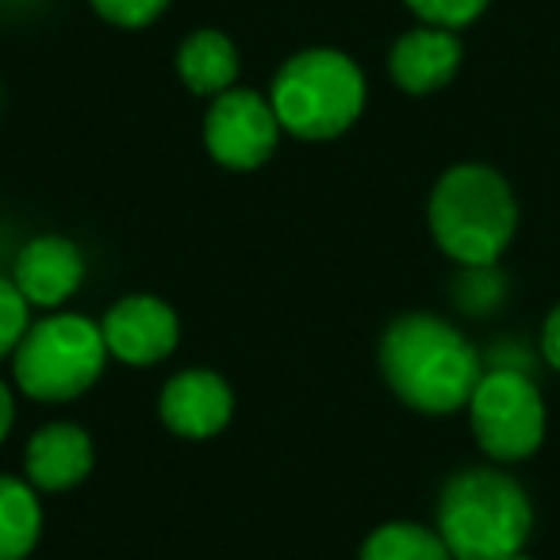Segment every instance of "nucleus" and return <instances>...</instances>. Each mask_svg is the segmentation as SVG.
Listing matches in <instances>:
<instances>
[{
  "label": "nucleus",
  "mask_w": 560,
  "mask_h": 560,
  "mask_svg": "<svg viewBox=\"0 0 560 560\" xmlns=\"http://www.w3.org/2000/svg\"><path fill=\"white\" fill-rule=\"evenodd\" d=\"M541 350H545V358H549V365H557V369H560V304L552 307V315L545 319Z\"/></svg>",
  "instance_id": "6ab92c4d"
},
{
  "label": "nucleus",
  "mask_w": 560,
  "mask_h": 560,
  "mask_svg": "<svg viewBox=\"0 0 560 560\" xmlns=\"http://www.w3.org/2000/svg\"><path fill=\"white\" fill-rule=\"evenodd\" d=\"M93 472V442L73 422L43 427L27 445V476L43 491H70Z\"/></svg>",
  "instance_id": "f8f14e48"
},
{
  "label": "nucleus",
  "mask_w": 560,
  "mask_h": 560,
  "mask_svg": "<svg viewBox=\"0 0 560 560\" xmlns=\"http://www.w3.org/2000/svg\"><path fill=\"white\" fill-rule=\"evenodd\" d=\"M534 526L529 499L511 476L495 468H468L453 476L438 503V534L453 560H506L522 552Z\"/></svg>",
  "instance_id": "f03ea898"
},
{
  "label": "nucleus",
  "mask_w": 560,
  "mask_h": 560,
  "mask_svg": "<svg viewBox=\"0 0 560 560\" xmlns=\"http://www.w3.org/2000/svg\"><path fill=\"white\" fill-rule=\"evenodd\" d=\"M472 430L488 457L518 460L541 445L545 438V404L541 392L518 369H491L480 376L472 399Z\"/></svg>",
  "instance_id": "423d86ee"
},
{
  "label": "nucleus",
  "mask_w": 560,
  "mask_h": 560,
  "mask_svg": "<svg viewBox=\"0 0 560 560\" xmlns=\"http://www.w3.org/2000/svg\"><path fill=\"white\" fill-rule=\"evenodd\" d=\"M177 73L196 96H223L238 78V50L223 32H192L177 50Z\"/></svg>",
  "instance_id": "ddd939ff"
},
{
  "label": "nucleus",
  "mask_w": 560,
  "mask_h": 560,
  "mask_svg": "<svg viewBox=\"0 0 560 560\" xmlns=\"http://www.w3.org/2000/svg\"><path fill=\"white\" fill-rule=\"evenodd\" d=\"M460 66V43L450 27H415L392 47L388 70L404 93L427 96L450 85Z\"/></svg>",
  "instance_id": "9b49d317"
},
{
  "label": "nucleus",
  "mask_w": 560,
  "mask_h": 560,
  "mask_svg": "<svg viewBox=\"0 0 560 560\" xmlns=\"http://www.w3.org/2000/svg\"><path fill=\"white\" fill-rule=\"evenodd\" d=\"M506 560H529V557H522V552H514V557H506Z\"/></svg>",
  "instance_id": "412c9836"
},
{
  "label": "nucleus",
  "mask_w": 560,
  "mask_h": 560,
  "mask_svg": "<svg viewBox=\"0 0 560 560\" xmlns=\"http://www.w3.org/2000/svg\"><path fill=\"white\" fill-rule=\"evenodd\" d=\"M165 4H170V0H93V9L116 27L154 24V20L165 12Z\"/></svg>",
  "instance_id": "a211bd4d"
},
{
  "label": "nucleus",
  "mask_w": 560,
  "mask_h": 560,
  "mask_svg": "<svg viewBox=\"0 0 560 560\" xmlns=\"http://www.w3.org/2000/svg\"><path fill=\"white\" fill-rule=\"evenodd\" d=\"M514 226L518 208L511 185L488 165H457L438 180L430 196V231L438 246L468 269L495 265Z\"/></svg>",
  "instance_id": "7ed1b4c3"
},
{
  "label": "nucleus",
  "mask_w": 560,
  "mask_h": 560,
  "mask_svg": "<svg viewBox=\"0 0 560 560\" xmlns=\"http://www.w3.org/2000/svg\"><path fill=\"white\" fill-rule=\"evenodd\" d=\"M381 369L392 392L427 415L465 407L483 376L465 335L438 315H404L392 323L381 342Z\"/></svg>",
  "instance_id": "f257e3e1"
},
{
  "label": "nucleus",
  "mask_w": 560,
  "mask_h": 560,
  "mask_svg": "<svg viewBox=\"0 0 560 560\" xmlns=\"http://www.w3.org/2000/svg\"><path fill=\"white\" fill-rule=\"evenodd\" d=\"M234 396L226 381L211 369H188V373L173 376L162 388V422L180 438H215L219 430L231 422Z\"/></svg>",
  "instance_id": "1a4fd4ad"
},
{
  "label": "nucleus",
  "mask_w": 560,
  "mask_h": 560,
  "mask_svg": "<svg viewBox=\"0 0 560 560\" xmlns=\"http://www.w3.org/2000/svg\"><path fill=\"white\" fill-rule=\"evenodd\" d=\"M280 139V119L272 112V101L231 89L215 96L203 116V147L226 170H257L272 158Z\"/></svg>",
  "instance_id": "0eeeda50"
},
{
  "label": "nucleus",
  "mask_w": 560,
  "mask_h": 560,
  "mask_svg": "<svg viewBox=\"0 0 560 560\" xmlns=\"http://www.w3.org/2000/svg\"><path fill=\"white\" fill-rule=\"evenodd\" d=\"M12 419H16V407H12V392L4 388V381H0V442L9 438Z\"/></svg>",
  "instance_id": "aec40b11"
},
{
  "label": "nucleus",
  "mask_w": 560,
  "mask_h": 560,
  "mask_svg": "<svg viewBox=\"0 0 560 560\" xmlns=\"http://www.w3.org/2000/svg\"><path fill=\"white\" fill-rule=\"evenodd\" d=\"M365 108V78L342 50H304L280 66L272 81V112L280 131L296 139H338Z\"/></svg>",
  "instance_id": "20e7f679"
},
{
  "label": "nucleus",
  "mask_w": 560,
  "mask_h": 560,
  "mask_svg": "<svg viewBox=\"0 0 560 560\" xmlns=\"http://www.w3.org/2000/svg\"><path fill=\"white\" fill-rule=\"evenodd\" d=\"M361 560H453V552L442 534L419 522H388L369 534Z\"/></svg>",
  "instance_id": "2eb2a0df"
},
{
  "label": "nucleus",
  "mask_w": 560,
  "mask_h": 560,
  "mask_svg": "<svg viewBox=\"0 0 560 560\" xmlns=\"http://www.w3.org/2000/svg\"><path fill=\"white\" fill-rule=\"evenodd\" d=\"M108 361V346L96 323L81 315H50L27 327L16 346V384L32 399L62 404L96 384Z\"/></svg>",
  "instance_id": "39448f33"
},
{
  "label": "nucleus",
  "mask_w": 560,
  "mask_h": 560,
  "mask_svg": "<svg viewBox=\"0 0 560 560\" xmlns=\"http://www.w3.org/2000/svg\"><path fill=\"white\" fill-rule=\"evenodd\" d=\"M81 277H85V257L70 238L58 234H43V238L27 242L16 257V272L12 284L24 292L27 304L58 307L78 292Z\"/></svg>",
  "instance_id": "9d476101"
},
{
  "label": "nucleus",
  "mask_w": 560,
  "mask_h": 560,
  "mask_svg": "<svg viewBox=\"0 0 560 560\" xmlns=\"http://www.w3.org/2000/svg\"><path fill=\"white\" fill-rule=\"evenodd\" d=\"M112 358L127 365H158L177 346V315L158 296H127L108 312L101 327Z\"/></svg>",
  "instance_id": "6e6552de"
},
{
  "label": "nucleus",
  "mask_w": 560,
  "mask_h": 560,
  "mask_svg": "<svg viewBox=\"0 0 560 560\" xmlns=\"http://www.w3.org/2000/svg\"><path fill=\"white\" fill-rule=\"evenodd\" d=\"M27 335V300L12 280H0V358L16 353Z\"/></svg>",
  "instance_id": "f3484780"
},
{
  "label": "nucleus",
  "mask_w": 560,
  "mask_h": 560,
  "mask_svg": "<svg viewBox=\"0 0 560 560\" xmlns=\"http://www.w3.org/2000/svg\"><path fill=\"white\" fill-rule=\"evenodd\" d=\"M407 9H411L422 24L457 32V27L472 24V20L488 9V0H407Z\"/></svg>",
  "instance_id": "dca6fc26"
},
{
  "label": "nucleus",
  "mask_w": 560,
  "mask_h": 560,
  "mask_svg": "<svg viewBox=\"0 0 560 560\" xmlns=\"http://www.w3.org/2000/svg\"><path fill=\"white\" fill-rule=\"evenodd\" d=\"M43 534V506L16 476H0V560H24Z\"/></svg>",
  "instance_id": "4468645a"
}]
</instances>
